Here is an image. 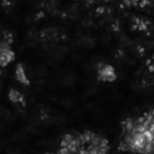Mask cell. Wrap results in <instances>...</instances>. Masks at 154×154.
Wrapping results in <instances>:
<instances>
[{"label":"cell","instance_id":"obj_1","mask_svg":"<svg viewBox=\"0 0 154 154\" xmlns=\"http://www.w3.org/2000/svg\"><path fill=\"white\" fill-rule=\"evenodd\" d=\"M117 78L114 67L108 64H103L101 67H97V79L105 82H113Z\"/></svg>","mask_w":154,"mask_h":154},{"label":"cell","instance_id":"obj_2","mask_svg":"<svg viewBox=\"0 0 154 154\" xmlns=\"http://www.w3.org/2000/svg\"><path fill=\"white\" fill-rule=\"evenodd\" d=\"M16 79H17L19 83L24 84V85H29V84H30V82H29V79H28V77H26V75H25L23 64H18L17 67H16Z\"/></svg>","mask_w":154,"mask_h":154},{"label":"cell","instance_id":"obj_3","mask_svg":"<svg viewBox=\"0 0 154 154\" xmlns=\"http://www.w3.org/2000/svg\"><path fill=\"white\" fill-rule=\"evenodd\" d=\"M8 97H10V100L12 102H22V103H24V97L17 89H11L8 91Z\"/></svg>","mask_w":154,"mask_h":154},{"label":"cell","instance_id":"obj_4","mask_svg":"<svg viewBox=\"0 0 154 154\" xmlns=\"http://www.w3.org/2000/svg\"><path fill=\"white\" fill-rule=\"evenodd\" d=\"M10 49H11V45L8 42H6L5 40L0 41V55H5Z\"/></svg>","mask_w":154,"mask_h":154},{"label":"cell","instance_id":"obj_5","mask_svg":"<svg viewBox=\"0 0 154 154\" xmlns=\"http://www.w3.org/2000/svg\"><path fill=\"white\" fill-rule=\"evenodd\" d=\"M73 135H71V134H66V135H64L63 136V138H61V141H60V147H67V144L73 140Z\"/></svg>","mask_w":154,"mask_h":154},{"label":"cell","instance_id":"obj_6","mask_svg":"<svg viewBox=\"0 0 154 154\" xmlns=\"http://www.w3.org/2000/svg\"><path fill=\"white\" fill-rule=\"evenodd\" d=\"M14 55H16V54H14V52H13L12 49H10V51L5 54V57H6V59H7V61H8V63H11V61H13V60H14Z\"/></svg>","mask_w":154,"mask_h":154},{"label":"cell","instance_id":"obj_7","mask_svg":"<svg viewBox=\"0 0 154 154\" xmlns=\"http://www.w3.org/2000/svg\"><path fill=\"white\" fill-rule=\"evenodd\" d=\"M58 154H75V153H73V152H71V150H69V149H67V147H60V149H59Z\"/></svg>","mask_w":154,"mask_h":154},{"label":"cell","instance_id":"obj_8","mask_svg":"<svg viewBox=\"0 0 154 154\" xmlns=\"http://www.w3.org/2000/svg\"><path fill=\"white\" fill-rule=\"evenodd\" d=\"M7 64H8V61H7L6 57H5V55H0V67L6 66Z\"/></svg>","mask_w":154,"mask_h":154},{"label":"cell","instance_id":"obj_9","mask_svg":"<svg viewBox=\"0 0 154 154\" xmlns=\"http://www.w3.org/2000/svg\"><path fill=\"white\" fill-rule=\"evenodd\" d=\"M87 2L88 4H91V2H94V0H87Z\"/></svg>","mask_w":154,"mask_h":154},{"label":"cell","instance_id":"obj_10","mask_svg":"<svg viewBox=\"0 0 154 154\" xmlns=\"http://www.w3.org/2000/svg\"><path fill=\"white\" fill-rule=\"evenodd\" d=\"M45 154H58V153H45Z\"/></svg>","mask_w":154,"mask_h":154}]
</instances>
